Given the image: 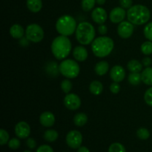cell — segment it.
<instances>
[{"instance_id": "obj_26", "label": "cell", "mask_w": 152, "mask_h": 152, "mask_svg": "<svg viewBox=\"0 0 152 152\" xmlns=\"http://www.w3.org/2000/svg\"><path fill=\"white\" fill-rule=\"evenodd\" d=\"M96 0H82V8L85 11H90L94 7Z\"/></svg>"}, {"instance_id": "obj_4", "label": "cell", "mask_w": 152, "mask_h": 152, "mask_svg": "<svg viewBox=\"0 0 152 152\" xmlns=\"http://www.w3.org/2000/svg\"><path fill=\"white\" fill-rule=\"evenodd\" d=\"M95 29L93 25L88 22H80L76 30V38L83 45H89L94 40Z\"/></svg>"}, {"instance_id": "obj_36", "label": "cell", "mask_w": 152, "mask_h": 152, "mask_svg": "<svg viewBox=\"0 0 152 152\" xmlns=\"http://www.w3.org/2000/svg\"><path fill=\"white\" fill-rule=\"evenodd\" d=\"M132 0H120V4L124 9H129L132 6Z\"/></svg>"}, {"instance_id": "obj_20", "label": "cell", "mask_w": 152, "mask_h": 152, "mask_svg": "<svg viewBox=\"0 0 152 152\" xmlns=\"http://www.w3.org/2000/svg\"><path fill=\"white\" fill-rule=\"evenodd\" d=\"M89 90H90L91 93L94 95H99L102 92L103 90V86L102 83L98 80H94V81L91 82L89 86Z\"/></svg>"}, {"instance_id": "obj_6", "label": "cell", "mask_w": 152, "mask_h": 152, "mask_svg": "<svg viewBox=\"0 0 152 152\" xmlns=\"http://www.w3.org/2000/svg\"><path fill=\"white\" fill-rule=\"evenodd\" d=\"M59 71L62 76L68 79H74L79 75L80 65L73 59H65L59 65Z\"/></svg>"}, {"instance_id": "obj_41", "label": "cell", "mask_w": 152, "mask_h": 152, "mask_svg": "<svg viewBox=\"0 0 152 152\" xmlns=\"http://www.w3.org/2000/svg\"><path fill=\"white\" fill-rule=\"evenodd\" d=\"M29 40H28V39L26 37H22V38L20 39V41H19V44L21 45V46H22V47H26V46L28 45V44H29Z\"/></svg>"}, {"instance_id": "obj_33", "label": "cell", "mask_w": 152, "mask_h": 152, "mask_svg": "<svg viewBox=\"0 0 152 152\" xmlns=\"http://www.w3.org/2000/svg\"><path fill=\"white\" fill-rule=\"evenodd\" d=\"M144 99H145L147 105L152 107V87L149 88L145 91V95H144Z\"/></svg>"}, {"instance_id": "obj_32", "label": "cell", "mask_w": 152, "mask_h": 152, "mask_svg": "<svg viewBox=\"0 0 152 152\" xmlns=\"http://www.w3.org/2000/svg\"><path fill=\"white\" fill-rule=\"evenodd\" d=\"M9 140V134L5 130L1 129L0 130V144L1 145H5Z\"/></svg>"}, {"instance_id": "obj_17", "label": "cell", "mask_w": 152, "mask_h": 152, "mask_svg": "<svg viewBox=\"0 0 152 152\" xmlns=\"http://www.w3.org/2000/svg\"><path fill=\"white\" fill-rule=\"evenodd\" d=\"M24 34H25L24 28L19 24H15V25H12L11 28H10V36L14 39H20L24 37Z\"/></svg>"}, {"instance_id": "obj_2", "label": "cell", "mask_w": 152, "mask_h": 152, "mask_svg": "<svg viewBox=\"0 0 152 152\" xmlns=\"http://www.w3.org/2000/svg\"><path fill=\"white\" fill-rule=\"evenodd\" d=\"M151 16L149 9L142 4L132 6L127 12L128 19L133 25H141L148 22Z\"/></svg>"}, {"instance_id": "obj_22", "label": "cell", "mask_w": 152, "mask_h": 152, "mask_svg": "<svg viewBox=\"0 0 152 152\" xmlns=\"http://www.w3.org/2000/svg\"><path fill=\"white\" fill-rule=\"evenodd\" d=\"M142 81L148 86H152V68L148 67L141 73Z\"/></svg>"}, {"instance_id": "obj_23", "label": "cell", "mask_w": 152, "mask_h": 152, "mask_svg": "<svg viewBox=\"0 0 152 152\" xmlns=\"http://www.w3.org/2000/svg\"><path fill=\"white\" fill-rule=\"evenodd\" d=\"M88 122V117L84 113H78L74 117V123L77 126L81 127L85 126Z\"/></svg>"}, {"instance_id": "obj_1", "label": "cell", "mask_w": 152, "mask_h": 152, "mask_svg": "<svg viewBox=\"0 0 152 152\" xmlns=\"http://www.w3.org/2000/svg\"><path fill=\"white\" fill-rule=\"evenodd\" d=\"M71 42L68 37L60 35L52 42L51 51L54 57L59 60L65 59L71 51Z\"/></svg>"}, {"instance_id": "obj_34", "label": "cell", "mask_w": 152, "mask_h": 152, "mask_svg": "<svg viewBox=\"0 0 152 152\" xmlns=\"http://www.w3.org/2000/svg\"><path fill=\"white\" fill-rule=\"evenodd\" d=\"M8 146L11 149H17L20 146V141L17 138H13L8 142Z\"/></svg>"}, {"instance_id": "obj_3", "label": "cell", "mask_w": 152, "mask_h": 152, "mask_svg": "<svg viewBox=\"0 0 152 152\" xmlns=\"http://www.w3.org/2000/svg\"><path fill=\"white\" fill-rule=\"evenodd\" d=\"M114 43L112 39L108 37H99L95 39L91 44L94 54L99 58L105 57L112 52Z\"/></svg>"}, {"instance_id": "obj_40", "label": "cell", "mask_w": 152, "mask_h": 152, "mask_svg": "<svg viewBox=\"0 0 152 152\" xmlns=\"http://www.w3.org/2000/svg\"><path fill=\"white\" fill-rule=\"evenodd\" d=\"M142 63L144 66H145L146 68H148V67H149L150 65L152 64V60H151V58L145 57L143 59H142Z\"/></svg>"}, {"instance_id": "obj_5", "label": "cell", "mask_w": 152, "mask_h": 152, "mask_svg": "<svg viewBox=\"0 0 152 152\" xmlns=\"http://www.w3.org/2000/svg\"><path fill=\"white\" fill-rule=\"evenodd\" d=\"M77 25L75 19L70 15H63L57 19L56 29L59 34L65 37L71 36L76 32Z\"/></svg>"}, {"instance_id": "obj_35", "label": "cell", "mask_w": 152, "mask_h": 152, "mask_svg": "<svg viewBox=\"0 0 152 152\" xmlns=\"http://www.w3.org/2000/svg\"><path fill=\"white\" fill-rule=\"evenodd\" d=\"M110 90H111V91L112 92L113 94H118L120 91V86L119 85V83L114 82V83H111V86H110Z\"/></svg>"}, {"instance_id": "obj_38", "label": "cell", "mask_w": 152, "mask_h": 152, "mask_svg": "<svg viewBox=\"0 0 152 152\" xmlns=\"http://www.w3.org/2000/svg\"><path fill=\"white\" fill-rule=\"evenodd\" d=\"M26 143L27 146L29 148H31V149H34V148H35V147L37 146V142H36L35 140L33 139V138H28V139L27 140Z\"/></svg>"}, {"instance_id": "obj_39", "label": "cell", "mask_w": 152, "mask_h": 152, "mask_svg": "<svg viewBox=\"0 0 152 152\" xmlns=\"http://www.w3.org/2000/svg\"><path fill=\"white\" fill-rule=\"evenodd\" d=\"M98 31H99V33L101 35H105V34H106L107 32H108V28H107V26H105L104 24H102V25H100L99 26Z\"/></svg>"}, {"instance_id": "obj_12", "label": "cell", "mask_w": 152, "mask_h": 152, "mask_svg": "<svg viewBox=\"0 0 152 152\" xmlns=\"http://www.w3.org/2000/svg\"><path fill=\"white\" fill-rule=\"evenodd\" d=\"M126 10L123 7H117L112 9L110 13L109 18L110 20L113 22V23H120L124 20L125 17H126Z\"/></svg>"}, {"instance_id": "obj_30", "label": "cell", "mask_w": 152, "mask_h": 152, "mask_svg": "<svg viewBox=\"0 0 152 152\" xmlns=\"http://www.w3.org/2000/svg\"><path fill=\"white\" fill-rule=\"evenodd\" d=\"M61 88L65 94H69L72 89V83L69 80H64L61 83Z\"/></svg>"}, {"instance_id": "obj_13", "label": "cell", "mask_w": 152, "mask_h": 152, "mask_svg": "<svg viewBox=\"0 0 152 152\" xmlns=\"http://www.w3.org/2000/svg\"><path fill=\"white\" fill-rule=\"evenodd\" d=\"M91 17L94 22L99 24V25H102L107 20L108 15H107V12L105 11V9L99 7L94 9L91 13Z\"/></svg>"}, {"instance_id": "obj_28", "label": "cell", "mask_w": 152, "mask_h": 152, "mask_svg": "<svg viewBox=\"0 0 152 152\" xmlns=\"http://www.w3.org/2000/svg\"><path fill=\"white\" fill-rule=\"evenodd\" d=\"M108 152H126L125 147L119 142H114L110 145Z\"/></svg>"}, {"instance_id": "obj_25", "label": "cell", "mask_w": 152, "mask_h": 152, "mask_svg": "<svg viewBox=\"0 0 152 152\" xmlns=\"http://www.w3.org/2000/svg\"><path fill=\"white\" fill-rule=\"evenodd\" d=\"M128 80L132 86H138L142 82V76L140 73H132L129 74Z\"/></svg>"}, {"instance_id": "obj_29", "label": "cell", "mask_w": 152, "mask_h": 152, "mask_svg": "<svg viewBox=\"0 0 152 152\" xmlns=\"http://www.w3.org/2000/svg\"><path fill=\"white\" fill-rule=\"evenodd\" d=\"M137 135L140 140H147L150 137V132L145 128H140L137 132Z\"/></svg>"}, {"instance_id": "obj_37", "label": "cell", "mask_w": 152, "mask_h": 152, "mask_svg": "<svg viewBox=\"0 0 152 152\" xmlns=\"http://www.w3.org/2000/svg\"><path fill=\"white\" fill-rule=\"evenodd\" d=\"M36 152H53V150L50 145H42L37 148Z\"/></svg>"}, {"instance_id": "obj_15", "label": "cell", "mask_w": 152, "mask_h": 152, "mask_svg": "<svg viewBox=\"0 0 152 152\" xmlns=\"http://www.w3.org/2000/svg\"><path fill=\"white\" fill-rule=\"evenodd\" d=\"M40 123L45 127H51L55 123V116L50 111H45L40 115Z\"/></svg>"}, {"instance_id": "obj_42", "label": "cell", "mask_w": 152, "mask_h": 152, "mask_svg": "<svg viewBox=\"0 0 152 152\" xmlns=\"http://www.w3.org/2000/svg\"><path fill=\"white\" fill-rule=\"evenodd\" d=\"M77 152H89V149L86 146H80L77 150Z\"/></svg>"}, {"instance_id": "obj_7", "label": "cell", "mask_w": 152, "mask_h": 152, "mask_svg": "<svg viewBox=\"0 0 152 152\" xmlns=\"http://www.w3.org/2000/svg\"><path fill=\"white\" fill-rule=\"evenodd\" d=\"M25 35L30 42L37 43L41 42L44 38V31L40 25L31 24L27 27Z\"/></svg>"}, {"instance_id": "obj_16", "label": "cell", "mask_w": 152, "mask_h": 152, "mask_svg": "<svg viewBox=\"0 0 152 152\" xmlns=\"http://www.w3.org/2000/svg\"><path fill=\"white\" fill-rule=\"evenodd\" d=\"M73 56L76 60L79 62H83L86 60L88 56L87 49L83 46H77L73 50Z\"/></svg>"}, {"instance_id": "obj_8", "label": "cell", "mask_w": 152, "mask_h": 152, "mask_svg": "<svg viewBox=\"0 0 152 152\" xmlns=\"http://www.w3.org/2000/svg\"><path fill=\"white\" fill-rule=\"evenodd\" d=\"M66 142L70 148H79L83 142V135L78 131H71L66 136Z\"/></svg>"}, {"instance_id": "obj_9", "label": "cell", "mask_w": 152, "mask_h": 152, "mask_svg": "<svg viewBox=\"0 0 152 152\" xmlns=\"http://www.w3.org/2000/svg\"><path fill=\"white\" fill-rule=\"evenodd\" d=\"M118 35L123 39H128L132 36L134 33V25L132 22L123 21L117 27Z\"/></svg>"}, {"instance_id": "obj_27", "label": "cell", "mask_w": 152, "mask_h": 152, "mask_svg": "<svg viewBox=\"0 0 152 152\" xmlns=\"http://www.w3.org/2000/svg\"><path fill=\"white\" fill-rule=\"evenodd\" d=\"M141 51L145 55H150L152 53V42L146 41L141 45Z\"/></svg>"}, {"instance_id": "obj_10", "label": "cell", "mask_w": 152, "mask_h": 152, "mask_svg": "<svg viewBox=\"0 0 152 152\" xmlns=\"http://www.w3.org/2000/svg\"><path fill=\"white\" fill-rule=\"evenodd\" d=\"M64 105L68 109L75 111L80 108L81 105V99L75 94H67L64 98Z\"/></svg>"}, {"instance_id": "obj_43", "label": "cell", "mask_w": 152, "mask_h": 152, "mask_svg": "<svg viewBox=\"0 0 152 152\" xmlns=\"http://www.w3.org/2000/svg\"><path fill=\"white\" fill-rule=\"evenodd\" d=\"M96 1L98 4H99V5H102V4H105L106 0H96Z\"/></svg>"}, {"instance_id": "obj_11", "label": "cell", "mask_w": 152, "mask_h": 152, "mask_svg": "<svg viewBox=\"0 0 152 152\" xmlns=\"http://www.w3.org/2000/svg\"><path fill=\"white\" fill-rule=\"evenodd\" d=\"M15 134L20 139H25L31 134V127L26 122H19L15 126Z\"/></svg>"}, {"instance_id": "obj_21", "label": "cell", "mask_w": 152, "mask_h": 152, "mask_svg": "<svg viewBox=\"0 0 152 152\" xmlns=\"http://www.w3.org/2000/svg\"><path fill=\"white\" fill-rule=\"evenodd\" d=\"M142 63L136 59H132L128 62V69L132 73H140L142 70Z\"/></svg>"}, {"instance_id": "obj_14", "label": "cell", "mask_w": 152, "mask_h": 152, "mask_svg": "<svg viewBox=\"0 0 152 152\" xmlns=\"http://www.w3.org/2000/svg\"><path fill=\"white\" fill-rule=\"evenodd\" d=\"M110 77L114 82L120 83L124 80L126 77V71L124 68L120 65H115L111 68L110 71Z\"/></svg>"}, {"instance_id": "obj_19", "label": "cell", "mask_w": 152, "mask_h": 152, "mask_svg": "<svg viewBox=\"0 0 152 152\" xmlns=\"http://www.w3.org/2000/svg\"><path fill=\"white\" fill-rule=\"evenodd\" d=\"M27 7L30 11L38 13L42 7V0H27Z\"/></svg>"}, {"instance_id": "obj_44", "label": "cell", "mask_w": 152, "mask_h": 152, "mask_svg": "<svg viewBox=\"0 0 152 152\" xmlns=\"http://www.w3.org/2000/svg\"><path fill=\"white\" fill-rule=\"evenodd\" d=\"M24 152H31V151H28V150H27V151H25Z\"/></svg>"}, {"instance_id": "obj_24", "label": "cell", "mask_w": 152, "mask_h": 152, "mask_svg": "<svg viewBox=\"0 0 152 152\" xmlns=\"http://www.w3.org/2000/svg\"><path fill=\"white\" fill-rule=\"evenodd\" d=\"M43 137H44V139L46 141L52 142L57 140L58 137H59V134L56 131L53 130V129H49V130L45 132Z\"/></svg>"}, {"instance_id": "obj_18", "label": "cell", "mask_w": 152, "mask_h": 152, "mask_svg": "<svg viewBox=\"0 0 152 152\" xmlns=\"http://www.w3.org/2000/svg\"><path fill=\"white\" fill-rule=\"evenodd\" d=\"M109 69V65L106 61H100L95 65L94 71L99 76H103L107 74Z\"/></svg>"}, {"instance_id": "obj_31", "label": "cell", "mask_w": 152, "mask_h": 152, "mask_svg": "<svg viewBox=\"0 0 152 152\" xmlns=\"http://www.w3.org/2000/svg\"><path fill=\"white\" fill-rule=\"evenodd\" d=\"M143 33L145 38L149 40V41L152 42V22H149V23L145 25Z\"/></svg>"}]
</instances>
